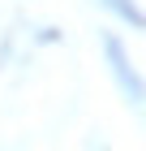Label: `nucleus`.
Listing matches in <instances>:
<instances>
[{
    "mask_svg": "<svg viewBox=\"0 0 146 151\" xmlns=\"http://www.w3.org/2000/svg\"><path fill=\"white\" fill-rule=\"evenodd\" d=\"M108 60H112V78L120 82V91L129 95L133 104H142V99H146V86H142V78L125 65V52H120V43H116V39H108Z\"/></svg>",
    "mask_w": 146,
    "mask_h": 151,
    "instance_id": "obj_1",
    "label": "nucleus"
},
{
    "mask_svg": "<svg viewBox=\"0 0 146 151\" xmlns=\"http://www.w3.org/2000/svg\"><path fill=\"white\" fill-rule=\"evenodd\" d=\"M103 4H108L112 13H120L125 22H133V26H146V17H142V13L133 9V4H129V0H103Z\"/></svg>",
    "mask_w": 146,
    "mask_h": 151,
    "instance_id": "obj_2",
    "label": "nucleus"
}]
</instances>
